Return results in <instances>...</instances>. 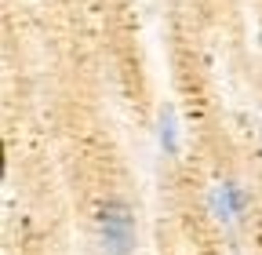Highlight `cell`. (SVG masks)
Instances as JSON below:
<instances>
[{"label": "cell", "mask_w": 262, "mask_h": 255, "mask_svg": "<svg viewBox=\"0 0 262 255\" xmlns=\"http://www.w3.org/2000/svg\"><path fill=\"white\" fill-rule=\"evenodd\" d=\"M98 222H102V237H106L110 251H113V255H127L131 237H135L127 208H124L120 201H110V204H102V219H98Z\"/></svg>", "instance_id": "obj_1"}]
</instances>
